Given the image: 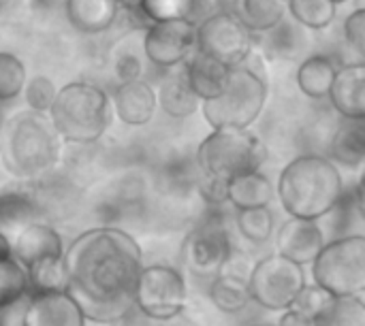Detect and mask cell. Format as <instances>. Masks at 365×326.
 <instances>
[{
	"label": "cell",
	"mask_w": 365,
	"mask_h": 326,
	"mask_svg": "<svg viewBox=\"0 0 365 326\" xmlns=\"http://www.w3.org/2000/svg\"><path fill=\"white\" fill-rule=\"evenodd\" d=\"M160 109L171 117H188L199 109V98L190 90L184 70L171 73L160 83Z\"/></svg>",
	"instance_id": "cell-24"
},
{
	"label": "cell",
	"mask_w": 365,
	"mask_h": 326,
	"mask_svg": "<svg viewBox=\"0 0 365 326\" xmlns=\"http://www.w3.org/2000/svg\"><path fill=\"white\" fill-rule=\"evenodd\" d=\"M248 326H274V325H248Z\"/></svg>",
	"instance_id": "cell-44"
},
{
	"label": "cell",
	"mask_w": 365,
	"mask_h": 326,
	"mask_svg": "<svg viewBox=\"0 0 365 326\" xmlns=\"http://www.w3.org/2000/svg\"><path fill=\"white\" fill-rule=\"evenodd\" d=\"M28 271L26 267L15 258L6 256L0 258V310L11 307L24 297H28Z\"/></svg>",
	"instance_id": "cell-29"
},
{
	"label": "cell",
	"mask_w": 365,
	"mask_h": 326,
	"mask_svg": "<svg viewBox=\"0 0 365 326\" xmlns=\"http://www.w3.org/2000/svg\"><path fill=\"white\" fill-rule=\"evenodd\" d=\"M26 85L24 62L9 51H0V100H13Z\"/></svg>",
	"instance_id": "cell-33"
},
{
	"label": "cell",
	"mask_w": 365,
	"mask_h": 326,
	"mask_svg": "<svg viewBox=\"0 0 365 326\" xmlns=\"http://www.w3.org/2000/svg\"><path fill=\"white\" fill-rule=\"evenodd\" d=\"M21 326H86V318L66 290L28 295Z\"/></svg>",
	"instance_id": "cell-13"
},
{
	"label": "cell",
	"mask_w": 365,
	"mask_h": 326,
	"mask_svg": "<svg viewBox=\"0 0 365 326\" xmlns=\"http://www.w3.org/2000/svg\"><path fill=\"white\" fill-rule=\"evenodd\" d=\"M2 145H4V126L0 122V154H2Z\"/></svg>",
	"instance_id": "cell-42"
},
{
	"label": "cell",
	"mask_w": 365,
	"mask_h": 326,
	"mask_svg": "<svg viewBox=\"0 0 365 326\" xmlns=\"http://www.w3.org/2000/svg\"><path fill=\"white\" fill-rule=\"evenodd\" d=\"M276 326H314V320L308 318V316H304V314L297 312V310L287 307V310H282L280 322Z\"/></svg>",
	"instance_id": "cell-39"
},
{
	"label": "cell",
	"mask_w": 365,
	"mask_h": 326,
	"mask_svg": "<svg viewBox=\"0 0 365 326\" xmlns=\"http://www.w3.org/2000/svg\"><path fill=\"white\" fill-rule=\"evenodd\" d=\"M265 158V143L248 128H214L197 149L201 173L222 182L259 171Z\"/></svg>",
	"instance_id": "cell-5"
},
{
	"label": "cell",
	"mask_w": 365,
	"mask_h": 326,
	"mask_svg": "<svg viewBox=\"0 0 365 326\" xmlns=\"http://www.w3.org/2000/svg\"><path fill=\"white\" fill-rule=\"evenodd\" d=\"M66 293L86 322L118 325L135 310V284L143 267L139 243L122 228L103 226L81 233L64 250Z\"/></svg>",
	"instance_id": "cell-1"
},
{
	"label": "cell",
	"mask_w": 365,
	"mask_h": 326,
	"mask_svg": "<svg viewBox=\"0 0 365 326\" xmlns=\"http://www.w3.org/2000/svg\"><path fill=\"white\" fill-rule=\"evenodd\" d=\"M199 6V0H137L135 11L141 13L145 21H169V19H190Z\"/></svg>",
	"instance_id": "cell-31"
},
{
	"label": "cell",
	"mask_w": 365,
	"mask_h": 326,
	"mask_svg": "<svg viewBox=\"0 0 365 326\" xmlns=\"http://www.w3.org/2000/svg\"><path fill=\"white\" fill-rule=\"evenodd\" d=\"M314 326H365V303L361 297H329L317 314Z\"/></svg>",
	"instance_id": "cell-27"
},
{
	"label": "cell",
	"mask_w": 365,
	"mask_h": 326,
	"mask_svg": "<svg viewBox=\"0 0 365 326\" xmlns=\"http://www.w3.org/2000/svg\"><path fill=\"white\" fill-rule=\"evenodd\" d=\"M344 36L349 41V45L359 53H365V11L357 9L355 13H351L344 21Z\"/></svg>",
	"instance_id": "cell-36"
},
{
	"label": "cell",
	"mask_w": 365,
	"mask_h": 326,
	"mask_svg": "<svg viewBox=\"0 0 365 326\" xmlns=\"http://www.w3.org/2000/svg\"><path fill=\"white\" fill-rule=\"evenodd\" d=\"M237 228L242 237L255 246L265 243L274 233V214L269 207H250V209H237Z\"/></svg>",
	"instance_id": "cell-32"
},
{
	"label": "cell",
	"mask_w": 365,
	"mask_h": 326,
	"mask_svg": "<svg viewBox=\"0 0 365 326\" xmlns=\"http://www.w3.org/2000/svg\"><path fill=\"white\" fill-rule=\"evenodd\" d=\"M199 192L205 199V203H210L212 207H220L227 203V182H222V179H216V177L201 173Z\"/></svg>",
	"instance_id": "cell-37"
},
{
	"label": "cell",
	"mask_w": 365,
	"mask_h": 326,
	"mask_svg": "<svg viewBox=\"0 0 365 326\" xmlns=\"http://www.w3.org/2000/svg\"><path fill=\"white\" fill-rule=\"evenodd\" d=\"M62 256L43 258V261L26 267V271H28V286H30L28 295L66 290L68 278H66V269H64V258Z\"/></svg>",
	"instance_id": "cell-28"
},
{
	"label": "cell",
	"mask_w": 365,
	"mask_h": 326,
	"mask_svg": "<svg viewBox=\"0 0 365 326\" xmlns=\"http://www.w3.org/2000/svg\"><path fill=\"white\" fill-rule=\"evenodd\" d=\"M336 111L346 120L365 117V66L364 62L349 64L336 70L331 90L327 94Z\"/></svg>",
	"instance_id": "cell-16"
},
{
	"label": "cell",
	"mask_w": 365,
	"mask_h": 326,
	"mask_svg": "<svg viewBox=\"0 0 365 326\" xmlns=\"http://www.w3.org/2000/svg\"><path fill=\"white\" fill-rule=\"evenodd\" d=\"M338 66L327 56H310L297 68V85L310 98H325L331 90Z\"/></svg>",
	"instance_id": "cell-23"
},
{
	"label": "cell",
	"mask_w": 365,
	"mask_h": 326,
	"mask_svg": "<svg viewBox=\"0 0 365 326\" xmlns=\"http://www.w3.org/2000/svg\"><path fill=\"white\" fill-rule=\"evenodd\" d=\"M276 194L291 218L321 220L340 203L344 184L334 160L306 154L282 169Z\"/></svg>",
	"instance_id": "cell-2"
},
{
	"label": "cell",
	"mask_w": 365,
	"mask_h": 326,
	"mask_svg": "<svg viewBox=\"0 0 365 326\" xmlns=\"http://www.w3.org/2000/svg\"><path fill=\"white\" fill-rule=\"evenodd\" d=\"M4 167L17 177L47 173L60 156V135L43 113H19L4 128Z\"/></svg>",
	"instance_id": "cell-3"
},
{
	"label": "cell",
	"mask_w": 365,
	"mask_h": 326,
	"mask_svg": "<svg viewBox=\"0 0 365 326\" xmlns=\"http://www.w3.org/2000/svg\"><path fill=\"white\" fill-rule=\"evenodd\" d=\"M331 160L344 167H361L365 160L364 120H346L331 141Z\"/></svg>",
	"instance_id": "cell-25"
},
{
	"label": "cell",
	"mask_w": 365,
	"mask_h": 326,
	"mask_svg": "<svg viewBox=\"0 0 365 326\" xmlns=\"http://www.w3.org/2000/svg\"><path fill=\"white\" fill-rule=\"evenodd\" d=\"M11 243H13V256L24 267H30L43 258L64 254V243H62V237L58 235V231L51 228L49 224L38 222V220L26 224L13 237Z\"/></svg>",
	"instance_id": "cell-15"
},
{
	"label": "cell",
	"mask_w": 365,
	"mask_h": 326,
	"mask_svg": "<svg viewBox=\"0 0 365 326\" xmlns=\"http://www.w3.org/2000/svg\"><path fill=\"white\" fill-rule=\"evenodd\" d=\"M184 75H186V81L190 85V90L195 92V96L199 100H207V98H214L222 85H225V79H227V73L229 68L207 56H203L201 51H192L186 60H184Z\"/></svg>",
	"instance_id": "cell-18"
},
{
	"label": "cell",
	"mask_w": 365,
	"mask_h": 326,
	"mask_svg": "<svg viewBox=\"0 0 365 326\" xmlns=\"http://www.w3.org/2000/svg\"><path fill=\"white\" fill-rule=\"evenodd\" d=\"M6 256H13V243L4 233H0V258H6Z\"/></svg>",
	"instance_id": "cell-40"
},
{
	"label": "cell",
	"mask_w": 365,
	"mask_h": 326,
	"mask_svg": "<svg viewBox=\"0 0 365 326\" xmlns=\"http://www.w3.org/2000/svg\"><path fill=\"white\" fill-rule=\"evenodd\" d=\"M49 120L62 139L71 143H94L111 122L107 94L92 83H68L56 92Z\"/></svg>",
	"instance_id": "cell-4"
},
{
	"label": "cell",
	"mask_w": 365,
	"mask_h": 326,
	"mask_svg": "<svg viewBox=\"0 0 365 326\" xmlns=\"http://www.w3.org/2000/svg\"><path fill=\"white\" fill-rule=\"evenodd\" d=\"M133 299L135 307L145 318L169 322L186 310L188 288L178 269L167 265H150L141 267Z\"/></svg>",
	"instance_id": "cell-8"
},
{
	"label": "cell",
	"mask_w": 365,
	"mask_h": 326,
	"mask_svg": "<svg viewBox=\"0 0 365 326\" xmlns=\"http://www.w3.org/2000/svg\"><path fill=\"white\" fill-rule=\"evenodd\" d=\"M118 75L122 81H130V79H139V73H141V64L135 56H124L120 58L118 62Z\"/></svg>",
	"instance_id": "cell-38"
},
{
	"label": "cell",
	"mask_w": 365,
	"mask_h": 326,
	"mask_svg": "<svg viewBox=\"0 0 365 326\" xmlns=\"http://www.w3.org/2000/svg\"><path fill=\"white\" fill-rule=\"evenodd\" d=\"M113 105L120 120L128 126H143L154 117L158 98L154 88L143 79L122 81L113 94Z\"/></svg>",
	"instance_id": "cell-17"
},
{
	"label": "cell",
	"mask_w": 365,
	"mask_h": 326,
	"mask_svg": "<svg viewBox=\"0 0 365 326\" xmlns=\"http://www.w3.org/2000/svg\"><path fill=\"white\" fill-rule=\"evenodd\" d=\"M118 9L120 4L115 0H66L68 21L86 34H98L111 28Z\"/></svg>",
	"instance_id": "cell-20"
},
{
	"label": "cell",
	"mask_w": 365,
	"mask_h": 326,
	"mask_svg": "<svg viewBox=\"0 0 365 326\" xmlns=\"http://www.w3.org/2000/svg\"><path fill=\"white\" fill-rule=\"evenodd\" d=\"M21 92H26V102H28L30 111L49 113L51 102H53L58 90H56V85H53V81H51L49 77L38 75V77H34L32 81H28V83L24 85Z\"/></svg>",
	"instance_id": "cell-34"
},
{
	"label": "cell",
	"mask_w": 365,
	"mask_h": 326,
	"mask_svg": "<svg viewBox=\"0 0 365 326\" xmlns=\"http://www.w3.org/2000/svg\"><path fill=\"white\" fill-rule=\"evenodd\" d=\"M304 286V267L280 256L278 252L261 258L248 275L252 303L269 312H282L291 307Z\"/></svg>",
	"instance_id": "cell-9"
},
{
	"label": "cell",
	"mask_w": 365,
	"mask_h": 326,
	"mask_svg": "<svg viewBox=\"0 0 365 326\" xmlns=\"http://www.w3.org/2000/svg\"><path fill=\"white\" fill-rule=\"evenodd\" d=\"M312 278L331 297H361L365 293L364 235H346L325 243L312 263Z\"/></svg>",
	"instance_id": "cell-7"
},
{
	"label": "cell",
	"mask_w": 365,
	"mask_h": 326,
	"mask_svg": "<svg viewBox=\"0 0 365 326\" xmlns=\"http://www.w3.org/2000/svg\"><path fill=\"white\" fill-rule=\"evenodd\" d=\"M195 49L203 56L225 64L227 68L246 62L252 49L250 30L237 19L235 13L220 11L210 15L197 26Z\"/></svg>",
	"instance_id": "cell-10"
},
{
	"label": "cell",
	"mask_w": 365,
	"mask_h": 326,
	"mask_svg": "<svg viewBox=\"0 0 365 326\" xmlns=\"http://www.w3.org/2000/svg\"><path fill=\"white\" fill-rule=\"evenodd\" d=\"M287 13V0H237L235 15L250 32L278 28Z\"/></svg>",
	"instance_id": "cell-22"
},
{
	"label": "cell",
	"mask_w": 365,
	"mask_h": 326,
	"mask_svg": "<svg viewBox=\"0 0 365 326\" xmlns=\"http://www.w3.org/2000/svg\"><path fill=\"white\" fill-rule=\"evenodd\" d=\"M293 17L310 28V30H325L336 19V2L334 0H287Z\"/></svg>",
	"instance_id": "cell-30"
},
{
	"label": "cell",
	"mask_w": 365,
	"mask_h": 326,
	"mask_svg": "<svg viewBox=\"0 0 365 326\" xmlns=\"http://www.w3.org/2000/svg\"><path fill=\"white\" fill-rule=\"evenodd\" d=\"M195 38L197 26L190 19L152 21L143 36V51L152 64L173 68L184 64V60L195 51Z\"/></svg>",
	"instance_id": "cell-12"
},
{
	"label": "cell",
	"mask_w": 365,
	"mask_h": 326,
	"mask_svg": "<svg viewBox=\"0 0 365 326\" xmlns=\"http://www.w3.org/2000/svg\"><path fill=\"white\" fill-rule=\"evenodd\" d=\"M0 326H4V325H2V322H0Z\"/></svg>",
	"instance_id": "cell-45"
},
{
	"label": "cell",
	"mask_w": 365,
	"mask_h": 326,
	"mask_svg": "<svg viewBox=\"0 0 365 326\" xmlns=\"http://www.w3.org/2000/svg\"><path fill=\"white\" fill-rule=\"evenodd\" d=\"M210 301L222 314H237L252 303L248 278L235 273H218L210 284Z\"/></svg>",
	"instance_id": "cell-21"
},
{
	"label": "cell",
	"mask_w": 365,
	"mask_h": 326,
	"mask_svg": "<svg viewBox=\"0 0 365 326\" xmlns=\"http://www.w3.org/2000/svg\"><path fill=\"white\" fill-rule=\"evenodd\" d=\"M323 246H325V237L317 220H304V218L287 220L280 226L276 239L278 254L302 267L312 265Z\"/></svg>",
	"instance_id": "cell-14"
},
{
	"label": "cell",
	"mask_w": 365,
	"mask_h": 326,
	"mask_svg": "<svg viewBox=\"0 0 365 326\" xmlns=\"http://www.w3.org/2000/svg\"><path fill=\"white\" fill-rule=\"evenodd\" d=\"M233 258V243L229 228L220 218H210L199 224L182 246V261L197 278L214 280L225 271Z\"/></svg>",
	"instance_id": "cell-11"
},
{
	"label": "cell",
	"mask_w": 365,
	"mask_h": 326,
	"mask_svg": "<svg viewBox=\"0 0 365 326\" xmlns=\"http://www.w3.org/2000/svg\"><path fill=\"white\" fill-rule=\"evenodd\" d=\"M267 102V83L252 68L231 66L222 90L203 100V115L212 128H248Z\"/></svg>",
	"instance_id": "cell-6"
},
{
	"label": "cell",
	"mask_w": 365,
	"mask_h": 326,
	"mask_svg": "<svg viewBox=\"0 0 365 326\" xmlns=\"http://www.w3.org/2000/svg\"><path fill=\"white\" fill-rule=\"evenodd\" d=\"M120 6H126V9H135L137 6V0H115Z\"/></svg>",
	"instance_id": "cell-41"
},
{
	"label": "cell",
	"mask_w": 365,
	"mask_h": 326,
	"mask_svg": "<svg viewBox=\"0 0 365 326\" xmlns=\"http://www.w3.org/2000/svg\"><path fill=\"white\" fill-rule=\"evenodd\" d=\"M36 205L26 192H4L0 194V233L11 241L30 222L36 220Z\"/></svg>",
	"instance_id": "cell-26"
},
{
	"label": "cell",
	"mask_w": 365,
	"mask_h": 326,
	"mask_svg": "<svg viewBox=\"0 0 365 326\" xmlns=\"http://www.w3.org/2000/svg\"><path fill=\"white\" fill-rule=\"evenodd\" d=\"M334 2H336V4H340V2H346V0H334Z\"/></svg>",
	"instance_id": "cell-43"
},
{
	"label": "cell",
	"mask_w": 365,
	"mask_h": 326,
	"mask_svg": "<svg viewBox=\"0 0 365 326\" xmlns=\"http://www.w3.org/2000/svg\"><path fill=\"white\" fill-rule=\"evenodd\" d=\"M329 293H325L321 286H317V284H312V286H304L302 290H299V295L295 297V301L291 303V310H297V312H302L304 316H308V318H317V314L323 310V305L329 301Z\"/></svg>",
	"instance_id": "cell-35"
},
{
	"label": "cell",
	"mask_w": 365,
	"mask_h": 326,
	"mask_svg": "<svg viewBox=\"0 0 365 326\" xmlns=\"http://www.w3.org/2000/svg\"><path fill=\"white\" fill-rule=\"evenodd\" d=\"M274 196L276 190L261 171L244 173L227 182V203H231L235 209L269 207Z\"/></svg>",
	"instance_id": "cell-19"
}]
</instances>
